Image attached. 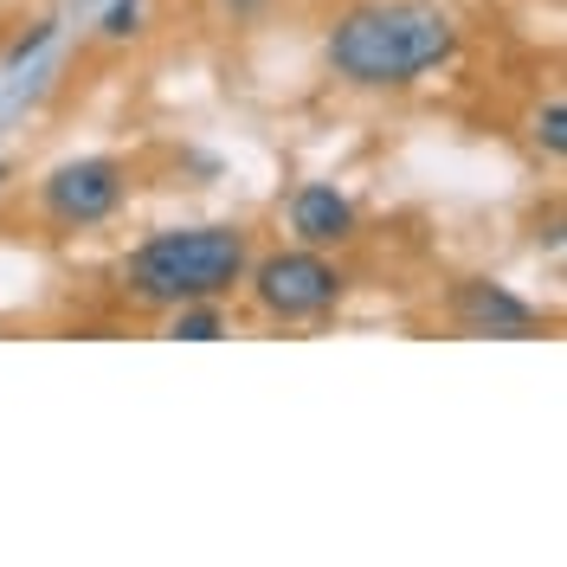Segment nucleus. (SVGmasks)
Wrapping results in <instances>:
<instances>
[{"instance_id": "6", "label": "nucleus", "mask_w": 567, "mask_h": 567, "mask_svg": "<svg viewBox=\"0 0 567 567\" xmlns=\"http://www.w3.org/2000/svg\"><path fill=\"white\" fill-rule=\"evenodd\" d=\"M290 233L303 239V246H342L354 239V207L336 194V187H303L297 200H290Z\"/></svg>"}, {"instance_id": "2", "label": "nucleus", "mask_w": 567, "mask_h": 567, "mask_svg": "<svg viewBox=\"0 0 567 567\" xmlns=\"http://www.w3.org/2000/svg\"><path fill=\"white\" fill-rule=\"evenodd\" d=\"M246 271L251 239L239 226H187V233H155L148 246L130 251L123 290L155 310H181V303H219Z\"/></svg>"}, {"instance_id": "8", "label": "nucleus", "mask_w": 567, "mask_h": 567, "mask_svg": "<svg viewBox=\"0 0 567 567\" xmlns=\"http://www.w3.org/2000/svg\"><path fill=\"white\" fill-rule=\"evenodd\" d=\"M561 104H548V116H542V142H548V155H561Z\"/></svg>"}, {"instance_id": "5", "label": "nucleus", "mask_w": 567, "mask_h": 567, "mask_svg": "<svg viewBox=\"0 0 567 567\" xmlns=\"http://www.w3.org/2000/svg\"><path fill=\"white\" fill-rule=\"evenodd\" d=\"M452 317L471 329V336H535L542 329V310L523 303L516 290L503 284H484V278H464L452 290Z\"/></svg>"}, {"instance_id": "1", "label": "nucleus", "mask_w": 567, "mask_h": 567, "mask_svg": "<svg viewBox=\"0 0 567 567\" xmlns=\"http://www.w3.org/2000/svg\"><path fill=\"white\" fill-rule=\"evenodd\" d=\"M458 52V27L452 13L425 7V0H388V7H354L329 33V65L349 84L388 91V84H413L425 71H439Z\"/></svg>"}, {"instance_id": "4", "label": "nucleus", "mask_w": 567, "mask_h": 567, "mask_svg": "<svg viewBox=\"0 0 567 567\" xmlns=\"http://www.w3.org/2000/svg\"><path fill=\"white\" fill-rule=\"evenodd\" d=\"M123 194H130L123 162H104V155L97 162H65L45 181V213L65 219V226H97V219H110L123 207Z\"/></svg>"}, {"instance_id": "3", "label": "nucleus", "mask_w": 567, "mask_h": 567, "mask_svg": "<svg viewBox=\"0 0 567 567\" xmlns=\"http://www.w3.org/2000/svg\"><path fill=\"white\" fill-rule=\"evenodd\" d=\"M342 290H349V278H342L322 251H278V258H265V265L251 271V297H258V310L278 317V322L322 317V310L342 303Z\"/></svg>"}, {"instance_id": "9", "label": "nucleus", "mask_w": 567, "mask_h": 567, "mask_svg": "<svg viewBox=\"0 0 567 567\" xmlns=\"http://www.w3.org/2000/svg\"><path fill=\"white\" fill-rule=\"evenodd\" d=\"M136 13H142L136 0H130V7H116V13H110V27H104V33H116V39H123V33H136Z\"/></svg>"}, {"instance_id": "7", "label": "nucleus", "mask_w": 567, "mask_h": 567, "mask_svg": "<svg viewBox=\"0 0 567 567\" xmlns=\"http://www.w3.org/2000/svg\"><path fill=\"white\" fill-rule=\"evenodd\" d=\"M168 336H181V342H213V336H226V317L213 303H181L175 322H168Z\"/></svg>"}]
</instances>
